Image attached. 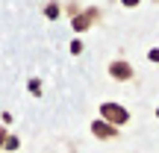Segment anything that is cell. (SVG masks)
<instances>
[{
    "instance_id": "277c9868",
    "label": "cell",
    "mask_w": 159,
    "mask_h": 153,
    "mask_svg": "<svg viewBox=\"0 0 159 153\" xmlns=\"http://www.w3.org/2000/svg\"><path fill=\"white\" fill-rule=\"evenodd\" d=\"M94 18H97V9H85L83 15H74V29H77V33H83V29H89Z\"/></svg>"
},
{
    "instance_id": "6da1fadb",
    "label": "cell",
    "mask_w": 159,
    "mask_h": 153,
    "mask_svg": "<svg viewBox=\"0 0 159 153\" xmlns=\"http://www.w3.org/2000/svg\"><path fill=\"white\" fill-rule=\"evenodd\" d=\"M100 115H103L100 121H106V124H112V127H124L127 121H130V112H127L121 103H103Z\"/></svg>"
},
{
    "instance_id": "7a4b0ae2",
    "label": "cell",
    "mask_w": 159,
    "mask_h": 153,
    "mask_svg": "<svg viewBox=\"0 0 159 153\" xmlns=\"http://www.w3.org/2000/svg\"><path fill=\"white\" fill-rule=\"evenodd\" d=\"M109 77H115L118 83H127V79H133V65L127 59H115L109 65Z\"/></svg>"
},
{
    "instance_id": "5b68a950",
    "label": "cell",
    "mask_w": 159,
    "mask_h": 153,
    "mask_svg": "<svg viewBox=\"0 0 159 153\" xmlns=\"http://www.w3.org/2000/svg\"><path fill=\"white\" fill-rule=\"evenodd\" d=\"M44 15H47V18H56V15H59V3H47V6H44Z\"/></svg>"
},
{
    "instance_id": "ba28073f",
    "label": "cell",
    "mask_w": 159,
    "mask_h": 153,
    "mask_svg": "<svg viewBox=\"0 0 159 153\" xmlns=\"http://www.w3.org/2000/svg\"><path fill=\"white\" fill-rule=\"evenodd\" d=\"M150 62H159V47H156V50H150Z\"/></svg>"
},
{
    "instance_id": "3957f363",
    "label": "cell",
    "mask_w": 159,
    "mask_h": 153,
    "mask_svg": "<svg viewBox=\"0 0 159 153\" xmlns=\"http://www.w3.org/2000/svg\"><path fill=\"white\" fill-rule=\"evenodd\" d=\"M91 133H94L97 138H115L118 136V127L106 124V121H91Z\"/></svg>"
},
{
    "instance_id": "8992f818",
    "label": "cell",
    "mask_w": 159,
    "mask_h": 153,
    "mask_svg": "<svg viewBox=\"0 0 159 153\" xmlns=\"http://www.w3.org/2000/svg\"><path fill=\"white\" fill-rule=\"evenodd\" d=\"M18 144H21V142H18L15 136H6V142H3V147H6V150H18Z\"/></svg>"
},
{
    "instance_id": "9c48e42d",
    "label": "cell",
    "mask_w": 159,
    "mask_h": 153,
    "mask_svg": "<svg viewBox=\"0 0 159 153\" xmlns=\"http://www.w3.org/2000/svg\"><path fill=\"white\" fill-rule=\"evenodd\" d=\"M139 3V0H124V6H136Z\"/></svg>"
},
{
    "instance_id": "52a82bcc",
    "label": "cell",
    "mask_w": 159,
    "mask_h": 153,
    "mask_svg": "<svg viewBox=\"0 0 159 153\" xmlns=\"http://www.w3.org/2000/svg\"><path fill=\"white\" fill-rule=\"evenodd\" d=\"M6 136H9V133H6V127H0V147H3V142H6Z\"/></svg>"
}]
</instances>
